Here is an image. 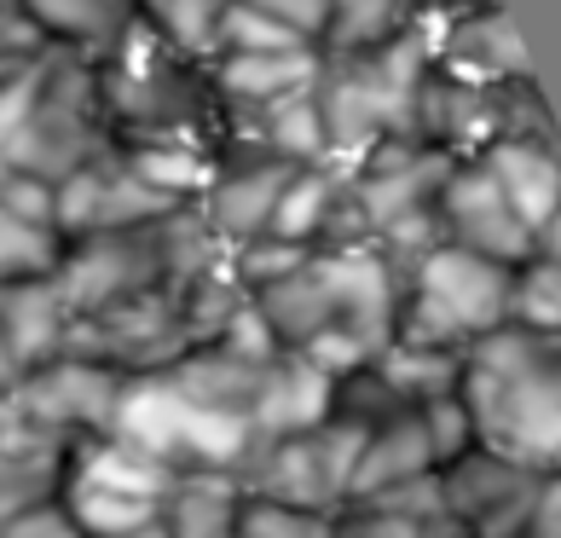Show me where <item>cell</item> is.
<instances>
[{
	"instance_id": "obj_1",
	"label": "cell",
	"mask_w": 561,
	"mask_h": 538,
	"mask_svg": "<svg viewBox=\"0 0 561 538\" xmlns=\"http://www.w3.org/2000/svg\"><path fill=\"white\" fill-rule=\"evenodd\" d=\"M116 145L99 65L65 47H41L0 76V169L58 185Z\"/></svg>"
},
{
	"instance_id": "obj_2",
	"label": "cell",
	"mask_w": 561,
	"mask_h": 538,
	"mask_svg": "<svg viewBox=\"0 0 561 538\" xmlns=\"http://www.w3.org/2000/svg\"><path fill=\"white\" fill-rule=\"evenodd\" d=\"M457 400L474 423V446L538 474H561V342L515 324L492 330L463 354Z\"/></svg>"
},
{
	"instance_id": "obj_3",
	"label": "cell",
	"mask_w": 561,
	"mask_h": 538,
	"mask_svg": "<svg viewBox=\"0 0 561 538\" xmlns=\"http://www.w3.org/2000/svg\"><path fill=\"white\" fill-rule=\"evenodd\" d=\"M428 70H434V35L417 24L370 53L324 58L313 93L324 116L330 169H353L382 139H417V93Z\"/></svg>"
},
{
	"instance_id": "obj_4",
	"label": "cell",
	"mask_w": 561,
	"mask_h": 538,
	"mask_svg": "<svg viewBox=\"0 0 561 538\" xmlns=\"http://www.w3.org/2000/svg\"><path fill=\"white\" fill-rule=\"evenodd\" d=\"M99 99H105L111 134L116 145L128 139H197L215 128V88L209 70L180 58L145 18H134L128 35L111 47V58L99 65Z\"/></svg>"
},
{
	"instance_id": "obj_5",
	"label": "cell",
	"mask_w": 561,
	"mask_h": 538,
	"mask_svg": "<svg viewBox=\"0 0 561 538\" xmlns=\"http://www.w3.org/2000/svg\"><path fill=\"white\" fill-rule=\"evenodd\" d=\"M510 284L515 266L481 261L451 243H434L428 255L405 266L400 289V319H393V342L405 347H440V354H469L492 330L510 324Z\"/></svg>"
},
{
	"instance_id": "obj_6",
	"label": "cell",
	"mask_w": 561,
	"mask_h": 538,
	"mask_svg": "<svg viewBox=\"0 0 561 538\" xmlns=\"http://www.w3.org/2000/svg\"><path fill=\"white\" fill-rule=\"evenodd\" d=\"M111 440L145 451V458L162 463L169 474H243L249 451H255L243 417L192 400L169 370L122 382Z\"/></svg>"
},
{
	"instance_id": "obj_7",
	"label": "cell",
	"mask_w": 561,
	"mask_h": 538,
	"mask_svg": "<svg viewBox=\"0 0 561 538\" xmlns=\"http://www.w3.org/2000/svg\"><path fill=\"white\" fill-rule=\"evenodd\" d=\"M451 169H457V157L434 151L423 139H382L377 151H365L347 169V192L370 226V243L400 273L417 255H428L434 243H446L440 220H434V197H440Z\"/></svg>"
},
{
	"instance_id": "obj_8",
	"label": "cell",
	"mask_w": 561,
	"mask_h": 538,
	"mask_svg": "<svg viewBox=\"0 0 561 538\" xmlns=\"http://www.w3.org/2000/svg\"><path fill=\"white\" fill-rule=\"evenodd\" d=\"M169 487H174V474L162 463H151L145 451L105 434V440H81L70 451L58 504L81 527V538H122V533H139L157 522Z\"/></svg>"
},
{
	"instance_id": "obj_9",
	"label": "cell",
	"mask_w": 561,
	"mask_h": 538,
	"mask_svg": "<svg viewBox=\"0 0 561 538\" xmlns=\"http://www.w3.org/2000/svg\"><path fill=\"white\" fill-rule=\"evenodd\" d=\"M359 451H365V428L330 417L319 428L296 434V440L255 446V451H249V463H243V474H238V487L249 492V499H266V504L336 515L353 499Z\"/></svg>"
},
{
	"instance_id": "obj_10",
	"label": "cell",
	"mask_w": 561,
	"mask_h": 538,
	"mask_svg": "<svg viewBox=\"0 0 561 538\" xmlns=\"http://www.w3.org/2000/svg\"><path fill=\"white\" fill-rule=\"evenodd\" d=\"M185 209V203L151 192L122 151L111 145L105 157H93L88 169H76L53 185V232L58 243H81V238H105V232H139V226H157L162 215Z\"/></svg>"
},
{
	"instance_id": "obj_11",
	"label": "cell",
	"mask_w": 561,
	"mask_h": 538,
	"mask_svg": "<svg viewBox=\"0 0 561 538\" xmlns=\"http://www.w3.org/2000/svg\"><path fill=\"white\" fill-rule=\"evenodd\" d=\"M538 487H545L538 469L497 458L486 446H474L440 469V499H446V522L457 527V538H522Z\"/></svg>"
},
{
	"instance_id": "obj_12",
	"label": "cell",
	"mask_w": 561,
	"mask_h": 538,
	"mask_svg": "<svg viewBox=\"0 0 561 538\" xmlns=\"http://www.w3.org/2000/svg\"><path fill=\"white\" fill-rule=\"evenodd\" d=\"M434 220H440V238L451 243V250H469V255L497 261V266L533 261V232L515 220L504 192H497L492 174L481 169V157L457 162V169L446 174L440 197H434Z\"/></svg>"
},
{
	"instance_id": "obj_13",
	"label": "cell",
	"mask_w": 561,
	"mask_h": 538,
	"mask_svg": "<svg viewBox=\"0 0 561 538\" xmlns=\"http://www.w3.org/2000/svg\"><path fill=\"white\" fill-rule=\"evenodd\" d=\"M76 446L81 440L58 434L24 400V388H7V394H0V515L58 499Z\"/></svg>"
},
{
	"instance_id": "obj_14",
	"label": "cell",
	"mask_w": 561,
	"mask_h": 538,
	"mask_svg": "<svg viewBox=\"0 0 561 538\" xmlns=\"http://www.w3.org/2000/svg\"><path fill=\"white\" fill-rule=\"evenodd\" d=\"M289 174H296L289 162L261 157V151H249V145H232V151H220L209 192H203L192 209L203 215V226H209L226 250H238L249 238H266Z\"/></svg>"
},
{
	"instance_id": "obj_15",
	"label": "cell",
	"mask_w": 561,
	"mask_h": 538,
	"mask_svg": "<svg viewBox=\"0 0 561 538\" xmlns=\"http://www.w3.org/2000/svg\"><path fill=\"white\" fill-rule=\"evenodd\" d=\"M122 382L128 377H116L105 365H88V359H47L18 388H24V400L58 434H70V440H105L111 423H116Z\"/></svg>"
},
{
	"instance_id": "obj_16",
	"label": "cell",
	"mask_w": 561,
	"mask_h": 538,
	"mask_svg": "<svg viewBox=\"0 0 561 538\" xmlns=\"http://www.w3.org/2000/svg\"><path fill=\"white\" fill-rule=\"evenodd\" d=\"M319 266H324L330 301H336V330L382 354L393 342V319H400L405 273L382 250H336V255H319Z\"/></svg>"
},
{
	"instance_id": "obj_17",
	"label": "cell",
	"mask_w": 561,
	"mask_h": 538,
	"mask_svg": "<svg viewBox=\"0 0 561 538\" xmlns=\"http://www.w3.org/2000/svg\"><path fill=\"white\" fill-rule=\"evenodd\" d=\"M504 99L510 88H474L446 70H428L417 93V139L457 162L481 157L492 139H504Z\"/></svg>"
},
{
	"instance_id": "obj_18",
	"label": "cell",
	"mask_w": 561,
	"mask_h": 538,
	"mask_svg": "<svg viewBox=\"0 0 561 538\" xmlns=\"http://www.w3.org/2000/svg\"><path fill=\"white\" fill-rule=\"evenodd\" d=\"M434 70H446L457 81H474V88H515V81H533L527 47L515 35L510 12L486 0L463 18H451L446 35L434 41Z\"/></svg>"
},
{
	"instance_id": "obj_19",
	"label": "cell",
	"mask_w": 561,
	"mask_h": 538,
	"mask_svg": "<svg viewBox=\"0 0 561 538\" xmlns=\"http://www.w3.org/2000/svg\"><path fill=\"white\" fill-rule=\"evenodd\" d=\"M330 394H336V382H324L296 354H278L261 370L255 405H249V440L273 446V440H296V434L330 423Z\"/></svg>"
},
{
	"instance_id": "obj_20",
	"label": "cell",
	"mask_w": 561,
	"mask_h": 538,
	"mask_svg": "<svg viewBox=\"0 0 561 538\" xmlns=\"http://www.w3.org/2000/svg\"><path fill=\"white\" fill-rule=\"evenodd\" d=\"M324 76V53L319 47H296V53H220L209 65V88L215 105L226 111H261L273 99L307 93Z\"/></svg>"
},
{
	"instance_id": "obj_21",
	"label": "cell",
	"mask_w": 561,
	"mask_h": 538,
	"mask_svg": "<svg viewBox=\"0 0 561 538\" xmlns=\"http://www.w3.org/2000/svg\"><path fill=\"white\" fill-rule=\"evenodd\" d=\"M481 169L504 192L515 220L538 238L561 215V145L545 139H492L481 151Z\"/></svg>"
},
{
	"instance_id": "obj_22",
	"label": "cell",
	"mask_w": 561,
	"mask_h": 538,
	"mask_svg": "<svg viewBox=\"0 0 561 538\" xmlns=\"http://www.w3.org/2000/svg\"><path fill=\"white\" fill-rule=\"evenodd\" d=\"M232 122V145H249L261 157H278L289 169H319L330 162V145H324V116H319V93H289L273 99L261 111H226Z\"/></svg>"
},
{
	"instance_id": "obj_23",
	"label": "cell",
	"mask_w": 561,
	"mask_h": 538,
	"mask_svg": "<svg viewBox=\"0 0 561 538\" xmlns=\"http://www.w3.org/2000/svg\"><path fill=\"white\" fill-rule=\"evenodd\" d=\"M12 7L47 47H65L88 65H105L111 47L139 18V0H12Z\"/></svg>"
},
{
	"instance_id": "obj_24",
	"label": "cell",
	"mask_w": 561,
	"mask_h": 538,
	"mask_svg": "<svg viewBox=\"0 0 561 538\" xmlns=\"http://www.w3.org/2000/svg\"><path fill=\"white\" fill-rule=\"evenodd\" d=\"M249 301H255L261 324L273 330L278 354H301V347L313 342V336L336 330V301H330V284H324L319 255H307L289 278L266 284L261 296H249Z\"/></svg>"
},
{
	"instance_id": "obj_25",
	"label": "cell",
	"mask_w": 561,
	"mask_h": 538,
	"mask_svg": "<svg viewBox=\"0 0 561 538\" xmlns=\"http://www.w3.org/2000/svg\"><path fill=\"white\" fill-rule=\"evenodd\" d=\"M70 330V307L58 301L53 278H30V284H0V336H7L12 359L30 370H41L47 359H58Z\"/></svg>"
},
{
	"instance_id": "obj_26",
	"label": "cell",
	"mask_w": 561,
	"mask_h": 538,
	"mask_svg": "<svg viewBox=\"0 0 561 538\" xmlns=\"http://www.w3.org/2000/svg\"><path fill=\"white\" fill-rule=\"evenodd\" d=\"M417 474H434V451H428V434L417 423V411H400L388 417L382 428L365 434V451H359V469H353V499L359 504L370 492H388L400 481H417Z\"/></svg>"
},
{
	"instance_id": "obj_27",
	"label": "cell",
	"mask_w": 561,
	"mask_h": 538,
	"mask_svg": "<svg viewBox=\"0 0 561 538\" xmlns=\"http://www.w3.org/2000/svg\"><path fill=\"white\" fill-rule=\"evenodd\" d=\"M238 510H243L238 474H174L157 522L169 538H232Z\"/></svg>"
},
{
	"instance_id": "obj_28",
	"label": "cell",
	"mask_w": 561,
	"mask_h": 538,
	"mask_svg": "<svg viewBox=\"0 0 561 538\" xmlns=\"http://www.w3.org/2000/svg\"><path fill=\"white\" fill-rule=\"evenodd\" d=\"M116 151L151 192L174 197V203H197L209 192L215 162H220L215 145H197V139H128V145H116Z\"/></svg>"
},
{
	"instance_id": "obj_29",
	"label": "cell",
	"mask_w": 561,
	"mask_h": 538,
	"mask_svg": "<svg viewBox=\"0 0 561 538\" xmlns=\"http://www.w3.org/2000/svg\"><path fill=\"white\" fill-rule=\"evenodd\" d=\"M347 192V169H330V162H319V169H296L273 209V226H266V238L278 243H296V250L313 255L330 215H336V203Z\"/></svg>"
},
{
	"instance_id": "obj_30",
	"label": "cell",
	"mask_w": 561,
	"mask_h": 538,
	"mask_svg": "<svg viewBox=\"0 0 561 538\" xmlns=\"http://www.w3.org/2000/svg\"><path fill=\"white\" fill-rule=\"evenodd\" d=\"M370 370L388 382V394L400 405H428V400H446L457 394V382H463V354H440V347H405V342H388Z\"/></svg>"
},
{
	"instance_id": "obj_31",
	"label": "cell",
	"mask_w": 561,
	"mask_h": 538,
	"mask_svg": "<svg viewBox=\"0 0 561 538\" xmlns=\"http://www.w3.org/2000/svg\"><path fill=\"white\" fill-rule=\"evenodd\" d=\"M232 0H139V18L151 24L180 58L209 70L220 53V18Z\"/></svg>"
},
{
	"instance_id": "obj_32",
	"label": "cell",
	"mask_w": 561,
	"mask_h": 538,
	"mask_svg": "<svg viewBox=\"0 0 561 538\" xmlns=\"http://www.w3.org/2000/svg\"><path fill=\"white\" fill-rule=\"evenodd\" d=\"M411 30V7L405 0H330V30H324V58L342 53H370Z\"/></svg>"
},
{
	"instance_id": "obj_33",
	"label": "cell",
	"mask_w": 561,
	"mask_h": 538,
	"mask_svg": "<svg viewBox=\"0 0 561 538\" xmlns=\"http://www.w3.org/2000/svg\"><path fill=\"white\" fill-rule=\"evenodd\" d=\"M510 324L527 330V336L561 342V273L550 261H522L510 284Z\"/></svg>"
},
{
	"instance_id": "obj_34",
	"label": "cell",
	"mask_w": 561,
	"mask_h": 538,
	"mask_svg": "<svg viewBox=\"0 0 561 538\" xmlns=\"http://www.w3.org/2000/svg\"><path fill=\"white\" fill-rule=\"evenodd\" d=\"M65 243L47 226H30L0 209V284H30V278H53Z\"/></svg>"
},
{
	"instance_id": "obj_35",
	"label": "cell",
	"mask_w": 561,
	"mask_h": 538,
	"mask_svg": "<svg viewBox=\"0 0 561 538\" xmlns=\"http://www.w3.org/2000/svg\"><path fill=\"white\" fill-rule=\"evenodd\" d=\"M301 261H307V250H296V243H278V238H249V243H238V250H226V273H232V284L243 289V296H261L266 284L289 278Z\"/></svg>"
},
{
	"instance_id": "obj_36",
	"label": "cell",
	"mask_w": 561,
	"mask_h": 538,
	"mask_svg": "<svg viewBox=\"0 0 561 538\" xmlns=\"http://www.w3.org/2000/svg\"><path fill=\"white\" fill-rule=\"evenodd\" d=\"M336 515H313V510H289V504H266L243 492L238 510V533L232 538H330Z\"/></svg>"
},
{
	"instance_id": "obj_37",
	"label": "cell",
	"mask_w": 561,
	"mask_h": 538,
	"mask_svg": "<svg viewBox=\"0 0 561 538\" xmlns=\"http://www.w3.org/2000/svg\"><path fill=\"white\" fill-rule=\"evenodd\" d=\"M296 47H307V41L289 35L284 24H273L266 12L243 7V0H232L226 18H220V53H296Z\"/></svg>"
},
{
	"instance_id": "obj_38",
	"label": "cell",
	"mask_w": 561,
	"mask_h": 538,
	"mask_svg": "<svg viewBox=\"0 0 561 538\" xmlns=\"http://www.w3.org/2000/svg\"><path fill=\"white\" fill-rule=\"evenodd\" d=\"M417 423H423V434H428L434 469H446V463L463 458V451H474V423H469V411H463V400H457V394L417 405Z\"/></svg>"
},
{
	"instance_id": "obj_39",
	"label": "cell",
	"mask_w": 561,
	"mask_h": 538,
	"mask_svg": "<svg viewBox=\"0 0 561 538\" xmlns=\"http://www.w3.org/2000/svg\"><path fill=\"white\" fill-rule=\"evenodd\" d=\"M215 347H220V354H232V359H249V365H273L278 359V342H273V330L261 324L255 301H238L232 307V319L220 324Z\"/></svg>"
},
{
	"instance_id": "obj_40",
	"label": "cell",
	"mask_w": 561,
	"mask_h": 538,
	"mask_svg": "<svg viewBox=\"0 0 561 538\" xmlns=\"http://www.w3.org/2000/svg\"><path fill=\"white\" fill-rule=\"evenodd\" d=\"M330 538H457V533H428V527H411L400 515H382L370 504H342L336 522H330Z\"/></svg>"
},
{
	"instance_id": "obj_41",
	"label": "cell",
	"mask_w": 561,
	"mask_h": 538,
	"mask_svg": "<svg viewBox=\"0 0 561 538\" xmlns=\"http://www.w3.org/2000/svg\"><path fill=\"white\" fill-rule=\"evenodd\" d=\"M243 7L266 12L273 24H284L289 35H301L307 47H324V30H330V0H243Z\"/></svg>"
},
{
	"instance_id": "obj_42",
	"label": "cell",
	"mask_w": 561,
	"mask_h": 538,
	"mask_svg": "<svg viewBox=\"0 0 561 538\" xmlns=\"http://www.w3.org/2000/svg\"><path fill=\"white\" fill-rule=\"evenodd\" d=\"M0 538H81V527L65 515V504L47 499V504H30V510L0 515Z\"/></svg>"
},
{
	"instance_id": "obj_43",
	"label": "cell",
	"mask_w": 561,
	"mask_h": 538,
	"mask_svg": "<svg viewBox=\"0 0 561 538\" xmlns=\"http://www.w3.org/2000/svg\"><path fill=\"white\" fill-rule=\"evenodd\" d=\"M41 47H47V41L24 24V12H18L12 0H0V76L18 70V65H24L30 53H41Z\"/></svg>"
},
{
	"instance_id": "obj_44",
	"label": "cell",
	"mask_w": 561,
	"mask_h": 538,
	"mask_svg": "<svg viewBox=\"0 0 561 538\" xmlns=\"http://www.w3.org/2000/svg\"><path fill=\"white\" fill-rule=\"evenodd\" d=\"M522 538H561V474H545V487H538V499H533V515H527Z\"/></svg>"
},
{
	"instance_id": "obj_45",
	"label": "cell",
	"mask_w": 561,
	"mask_h": 538,
	"mask_svg": "<svg viewBox=\"0 0 561 538\" xmlns=\"http://www.w3.org/2000/svg\"><path fill=\"white\" fill-rule=\"evenodd\" d=\"M533 255H538V261H550L556 273H561V215H556L538 238H533Z\"/></svg>"
},
{
	"instance_id": "obj_46",
	"label": "cell",
	"mask_w": 561,
	"mask_h": 538,
	"mask_svg": "<svg viewBox=\"0 0 561 538\" xmlns=\"http://www.w3.org/2000/svg\"><path fill=\"white\" fill-rule=\"evenodd\" d=\"M122 538H169V533H162V522H151V527H139V533H122Z\"/></svg>"
},
{
	"instance_id": "obj_47",
	"label": "cell",
	"mask_w": 561,
	"mask_h": 538,
	"mask_svg": "<svg viewBox=\"0 0 561 538\" xmlns=\"http://www.w3.org/2000/svg\"><path fill=\"white\" fill-rule=\"evenodd\" d=\"M405 7H411V18H417V7H446V0H405Z\"/></svg>"
}]
</instances>
